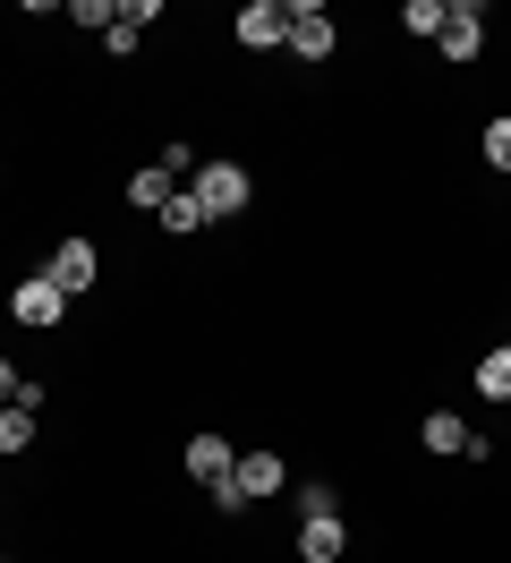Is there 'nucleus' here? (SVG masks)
<instances>
[{"label":"nucleus","instance_id":"f257e3e1","mask_svg":"<svg viewBox=\"0 0 511 563\" xmlns=\"http://www.w3.org/2000/svg\"><path fill=\"white\" fill-rule=\"evenodd\" d=\"M9 317L26 324V333H52V324L68 317V290H60L52 274H26L18 290H9Z\"/></svg>","mask_w":511,"mask_h":563},{"label":"nucleus","instance_id":"f03ea898","mask_svg":"<svg viewBox=\"0 0 511 563\" xmlns=\"http://www.w3.org/2000/svg\"><path fill=\"white\" fill-rule=\"evenodd\" d=\"M247 197H256V188H247V172L204 154V172H197V206L213 213V222H231V213H247Z\"/></svg>","mask_w":511,"mask_h":563},{"label":"nucleus","instance_id":"7ed1b4c3","mask_svg":"<svg viewBox=\"0 0 511 563\" xmlns=\"http://www.w3.org/2000/svg\"><path fill=\"white\" fill-rule=\"evenodd\" d=\"M281 9H290V52H299V60H333L341 26L324 18V0H281Z\"/></svg>","mask_w":511,"mask_h":563},{"label":"nucleus","instance_id":"20e7f679","mask_svg":"<svg viewBox=\"0 0 511 563\" xmlns=\"http://www.w3.org/2000/svg\"><path fill=\"white\" fill-rule=\"evenodd\" d=\"M231 35L247 43V52H281V43H290V9H281V0H247L231 18Z\"/></svg>","mask_w":511,"mask_h":563},{"label":"nucleus","instance_id":"39448f33","mask_svg":"<svg viewBox=\"0 0 511 563\" xmlns=\"http://www.w3.org/2000/svg\"><path fill=\"white\" fill-rule=\"evenodd\" d=\"M443 60H460V69H469L477 52H486V9H477V0H452V18H443Z\"/></svg>","mask_w":511,"mask_h":563},{"label":"nucleus","instance_id":"423d86ee","mask_svg":"<svg viewBox=\"0 0 511 563\" xmlns=\"http://www.w3.org/2000/svg\"><path fill=\"white\" fill-rule=\"evenodd\" d=\"M43 274H52V282L68 290V299H77V290H95L102 256H95V240H60V247H52V265H43Z\"/></svg>","mask_w":511,"mask_h":563},{"label":"nucleus","instance_id":"0eeeda50","mask_svg":"<svg viewBox=\"0 0 511 563\" xmlns=\"http://www.w3.org/2000/svg\"><path fill=\"white\" fill-rule=\"evenodd\" d=\"M231 470H238L231 435H213V427H204V435H188V478H197V487H222Z\"/></svg>","mask_w":511,"mask_h":563},{"label":"nucleus","instance_id":"6e6552de","mask_svg":"<svg viewBox=\"0 0 511 563\" xmlns=\"http://www.w3.org/2000/svg\"><path fill=\"white\" fill-rule=\"evenodd\" d=\"M231 487L247 495V504H256V495H281V487H290V470H281V453H265V444H256V453H238Z\"/></svg>","mask_w":511,"mask_h":563},{"label":"nucleus","instance_id":"1a4fd4ad","mask_svg":"<svg viewBox=\"0 0 511 563\" xmlns=\"http://www.w3.org/2000/svg\"><path fill=\"white\" fill-rule=\"evenodd\" d=\"M341 547H349L341 512H324V521H299V563H341Z\"/></svg>","mask_w":511,"mask_h":563},{"label":"nucleus","instance_id":"9d476101","mask_svg":"<svg viewBox=\"0 0 511 563\" xmlns=\"http://www.w3.org/2000/svg\"><path fill=\"white\" fill-rule=\"evenodd\" d=\"M170 197H179V179H170V172H163V163H145V172H136V179H129V206H136V213H163V206H170Z\"/></svg>","mask_w":511,"mask_h":563},{"label":"nucleus","instance_id":"9b49d317","mask_svg":"<svg viewBox=\"0 0 511 563\" xmlns=\"http://www.w3.org/2000/svg\"><path fill=\"white\" fill-rule=\"evenodd\" d=\"M418 444H426V453H460V444H469L460 410H426V419H418Z\"/></svg>","mask_w":511,"mask_h":563},{"label":"nucleus","instance_id":"f8f14e48","mask_svg":"<svg viewBox=\"0 0 511 563\" xmlns=\"http://www.w3.org/2000/svg\"><path fill=\"white\" fill-rule=\"evenodd\" d=\"M34 419H43V410H26V401H9V410H0V461H18L34 444Z\"/></svg>","mask_w":511,"mask_h":563},{"label":"nucleus","instance_id":"ddd939ff","mask_svg":"<svg viewBox=\"0 0 511 563\" xmlns=\"http://www.w3.org/2000/svg\"><path fill=\"white\" fill-rule=\"evenodd\" d=\"M154 222H163L170 240H188V231H204V222H213V213H204V206H197V188H179V197H170V206H163V213H154Z\"/></svg>","mask_w":511,"mask_h":563},{"label":"nucleus","instance_id":"4468645a","mask_svg":"<svg viewBox=\"0 0 511 563\" xmlns=\"http://www.w3.org/2000/svg\"><path fill=\"white\" fill-rule=\"evenodd\" d=\"M477 393H486V401H511V342L477 358Z\"/></svg>","mask_w":511,"mask_h":563},{"label":"nucleus","instance_id":"2eb2a0df","mask_svg":"<svg viewBox=\"0 0 511 563\" xmlns=\"http://www.w3.org/2000/svg\"><path fill=\"white\" fill-rule=\"evenodd\" d=\"M443 18H452V0H409V9H401V26H409V35H426V43L443 35Z\"/></svg>","mask_w":511,"mask_h":563},{"label":"nucleus","instance_id":"dca6fc26","mask_svg":"<svg viewBox=\"0 0 511 563\" xmlns=\"http://www.w3.org/2000/svg\"><path fill=\"white\" fill-rule=\"evenodd\" d=\"M60 18H77L86 35H111V26H120V9H111V0H68Z\"/></svg>","mask_w":511,"mask_h":563},{"label":"nucleus","instance_id":"f3484780","mask_svg":"<svg viewBox=\"0 0 511 563\" xmlns=\"http://www.w3.org/2000/svg\"><path fill=\"white\" fill-rule=\"evenodd\" d=\"M290 504H299V521H324V512H333V487L315 478V487H299V495H290Z\"/></svg>","mask_w":511,"mask_h":563},{"label":"nucleus","instance_id":"a211bd4d","mask_svg":"<svg viewBox=\"0 0 511 563\" xmlns=\"http://www.w3.org/2000/svg\"><path fill=\"white\" fill-rule=\"evenodd\" d=\"M486 163H495V172H511V120H486Z\"/></svg>","mask_w":511,"mask_h":563},{"label":"nucleus","instance_id":"6ab92c4d","mask_svg":"<svg viewBox=\"0 0 511 563\" xmlns=\"http://www.w3.org/2000/svg\"><path fill=\"white\" fill-rule=\"evenodd\" d=\"M136 43H145V35H136V26H129V18H120V26H111V35H102V52H111V60H129V52H136Z\"/></svg>","mask_w":511,"mask_h":563},{"label":"nucleus","instance_id":"aec40b11","mask_svg":"<svg viewBox=\"0 0 511 563\" xmlns=\"http://www.w3.org/2000/svg\"><path fill=\"white\" fill-rule=\"evenodd\" d=\"M18 393H26V376H18V367H9V358H0V410H9V401H18Z\"/></svg>","mask_w":511,"mask_h":563}]
</instances>
